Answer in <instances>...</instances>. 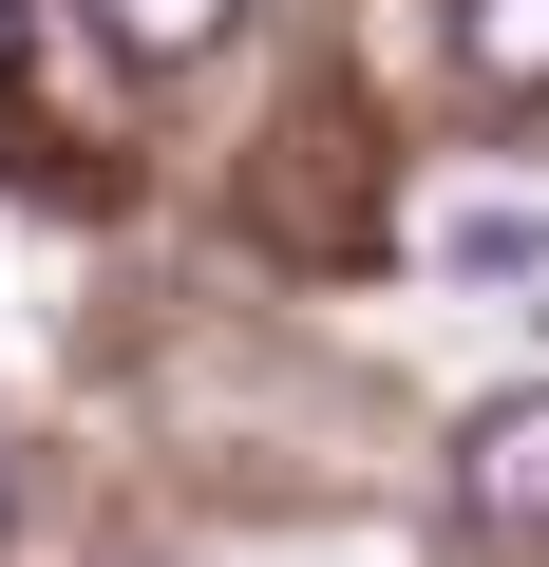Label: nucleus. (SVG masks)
Segmentation results:
<instances>
[{
    "label": "nucleus",
    "mask_w": 549,
    "mask_h": 567,
    "mask_svg": "<svg viewBox=\"0 0 549 567\" xmlns=\"http://www.w3.org/2000/svg\"><path fill=\"white\" fill-rule=\"evenodd\" d=\"M455 511H474V548L549 567V379H530V398H492V416L455 435Z\"/></svg>",
    "instance_id": "obj_1"
},
{
    "label": "nucleus",
    "mask_w": 549,
    "mask_h": 567,
    "mask_svg": "<svg viewBox=\"0 0 549 567\" xmlns=\"http://www.w3.org/2000/svg\"><path fill=\"white\" fill-rule=\"evenodd\" d=\"M0 76H20V0H0Z\"/></svg>",
    "instance_id": "obj_4"
},
{
    "label": "nucleus",
    "mask_w": 549,
    "mask_h": 567,
    "mask_svg": "<svg viewBox=\"0 0 549 567\" xmlns=\"http://www.w3.org/2000/svg\"><path fill=\"white\" fill-rule=\"evenodd\" d=\"M227 20H246V0H95V39H114V58H152V76L227 58Z\"/></svg>",
    "instance_id": "obj_3"
},
{
    "label": "nucleus",
    "mask_w": 549,
    "mask_h": 567,
    "mask_svg": "<svg viewBox=\"0 0 549 567\" xmlns=\"http://www.w3.org/2000/svg\"><path fill=\"white\" fill-rule=\"evenodd\" d=\"M455 76L530 114V95H549V0H455Z\"/></svg>",
    "instance_id": "obj_2"
}]
</instances>
